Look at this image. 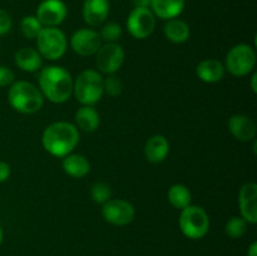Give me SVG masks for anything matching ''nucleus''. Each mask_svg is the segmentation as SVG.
I'll list each match as a JSON object with an SVG mask.
<instances>
[{
    "mask_svg": "<svg viewBox=\"0 0 257 256\" xmlns=\"http://www.w3.org/2000/svg\"><path fill=\"white\" fill-rule=\"evenodd\" d=\"M39 89L44 98L52 103L67 102L73 94L72 74L59 65H48L40 69L38 75Z\"/></svg>",
    "mask_w": 257,
    "mask_h": 256,
    "instance_id": "f257e3e1",
    "label": "nucleus"
},
{
    "mask_svg": "<svg viewBox=\"0 0 257 256\" xmlns=\"http://www.w3.org/2000/svg\"><path fill=\"white\" fill-rule=\"evenodd\" d=\"M44 150L54 157H65L79 143V130L69 122H54L48 125L42 136Z\"/></svg>",
    "mask_w": 257,
    "mask_h": 256,
    "instance_id": "f03ea898",
    "label": "nucleus"
},
{
    "mask_svg": "<svg viewBox=\"0 0 257 256\" xmlns=\"http://www.w3.org/2000/svg\"><path fill=\"white\" fill-rule=\"evenodd\" d=\"M8 100L13 109L23 114H33L44 104V95L39 88L27 80L14 82L8 92Z\"/></svg>",
    "mask_w": 257,
    "mask_h": 256,
    "instance_id": "7ed1b4c3",
    "label": "nucleus"
},
{
    "mask_svg": "<svg viewBox=\"0 0 257 256\" xmlns=\"http://www.w3.org/2000/svg\"><path fill=\"white\" fill-rule=\"evenodd\" d=\"M104 78L94 69H85L73 83V94L83 105H93L102 99L104 94Z\"/></svg>",
    "mask_w": 257,
    "mask_h": 256,
    "instance_id": "20e7f679",
    "label": "nucleus"
},
{
    "mask_svg": "<svg viewBox=\"0 0 257 256\" xmlns=\"http://www.w3.org/2000/svg\"><path fill=\"white\" fill-rule=\"evenodd\" d=\"M35 39L37 50L47 60L60 59L67 52V37L57 27H44Z\"/></svg>",
    "mask_w": 257,
    "mask_h": 256,
    "instance_id": "39448f33",
    "label": "nucleus"
},
{
    "mask_svg": "<svg viewBox=\"0 0 257 256\" xmlns=\"http://www.w3.org/2000/svg\"><path fill=\"white\" fill-rule=\"evenodd\" d=\"M180 228L186 237L200 240L207 235L210 230V217L201 206L190 205L181 210Z\"/></svg>",
    "mask_w": 257,
    "mask_h": 256,
    "instance_id": "423d86ee",
    "label": "nucleus"
},
{
    "mask_svg": "<svg viewBox=\"0 0 257 256\" xmlns=\"http://www.w3.org/2000/svg\"><path fill=\"white\" fill-rule=\"evenodd\" d=\"M256 65V52L251 45L237 44L226 55L225 69L233 77H245Z\"/></svg>",
    "mask_w": 257,
    "mask_h": 256,
    "instance_id": "0eeeda50",
    "label": "nucleus"
},
{
    "mask_svg": "<svg viewBox=\"0 0 257 256\" xmlns=\"http://www.w3.org/2000/svg\"><path fill=\"white\" fill-rule=\"evenodd\" d=\"M95 67L100 73L115 74L124 63V50L117 43H105L95 53Z\"/></svg>",
    "mask_w": 257,
    "mask_h": 256,
    "instance_id": "6e6552de",
    "label": "nucleus"
},
{
    "mask_svg": "<svg viewBox=\"0 0 257 256\" xmlns=\"http://www.w3.org/2000/svg\"><path fill=\"white\" fill-rule=\"evenodd\" d=\"M156 28V17L150 8H133L127 18V30L135 39H146Z\"/></svg>",
    "mask_w": 257,
    "mask_h": 256,
    "instance_id": "1a4fd4ad",
    "label": "nucleus"
},
{
    "mask_svg": "<svg viewBox=\"0 0 257 256\" xmlns=\"http://www.w3.org/2000/svg\"><path fill=\"white\" fill-rule=\"evenodd\" d=\"M136 211L132 203L120 198H110L103 203L102 216L108 223L114 226H125L135 220Z\"/></svg>",
    "mask_w": 257,
    "mask_h": 256,
    "instance_id": "9d476101",
    "label": "nucleus"
},
{
    "mask_svg": "<svg viewBox=\"0 0 257 256\" xmlns=\"http://www.w3.org/2000/svg\"><path fill=\"white\" fill-rule=\"evenodd\" d=\"M70 47L73 52L80 57H90L102 47V39L98 32L89 28H83L73 33L70 38Z\"/></svg>",
    "mask_w": 257,
    "mask_h": 256,
    "instance_id": "9b49d317",
    "label": "nucleus"
},
{
    "mask_svg": "<svg viewBox=\"0 0 257 256\" xmlns=\"http://www.w3.org/2000/svg\"><path fill=\"white\" fill-rule=\"evenodd\" d=\"M67 5L63 0H43L37 9L38 20L43 27H58L65 20Z\"/></svg>",
    "mask_w": 257,
    "mask_h": 256,
    "instance_id": "f8f14e48",
    "label": "nucleus"
},
{
    "mask_svg": "<svg viewBox=\"0 0 257 256\" xmlns=\"http://www.w3.org/2000/svg\"><path fill=\"white\" fill-rule=\"evenodd\" d=\"M241 217L247 223L255 225L257 222V185L247 182L241 187L238 193Z\"/></svg>",
    "mask_w": 257,
    "mask_h": 256,
    "instance_id": "ddd939ff",
    "label": "nucleus"
},
{
    "mask_svg": "<svg viewBox=\"0 0 257 256\" xmlns=\"http://www.w3.org/2000/svg\"><path fill=\"white\" fill-rule=\"evenodd\" d=\"M228 131L241 142L253 141L256 137V123L245 114H233L228 119Z\"/></svg>",
    "mask_w": 257,
    "mask_h": 256,
    "instance_id": "4468645a",
    "label": "nucleus"
},
{
    "mask_svg": "<svg viewBox=\"0 0 257 256\" xmlns=\"http://www.w3.org/2000/svg\"><path fill=\"white\" fill-rule=\"evenodd\" d=\"M109 14V0H84L83 19L89 27L102 25Z\"/></svg>",
    "mask_w": 257,
    "mask_h": 256,
    "instance_id": "2eb2a0df",
    "label": "nucleus"
},
{
    "mask_svg": "<svg viewBox=\"0 0 257 256\" xmlns=\"http://www.w3.org/2000/svg\"><path fill=\"white\" fill-rule=\"evenodd\" d=\"M186 0H151L150 9L160 19L170 20L178 18L185 10Z\"/></svg>",
    "mask_w": 257,
    "mask_h": 256,
    "instance_id": "dca6fc26",
    "label": "nucleus"
},
{
    "mask_svg": "<svg viewBox=\"0 0 257 256\" xmlns=\"http://www.w3.org/2000/svg\"><path fill=\"white\" fill-rule=\"evenodd\" d=\"M170 153V143L162 135H155L147 141L145 146V156L148 162L161 163Z\"/></svg>",
    "mask_w": 257,
    "mask_h": 256,
    "instance_id": "f3484780",
    "label": "nucleus"
},
{
    "mask_svg": "<svg viewBox=\"0 0 257 256\" xmlns=\"http://www.w3.org/2000/svg\"><path fill=\"white\" fill-rule=\"evenodd\" d=\"M15 64L23 72L34 73L42 69L43 58L37 49L30 47L20 48L14 55Z\"/></svg>",
    "mask_w": 257,
    "mask_h": 256,
    "instance_id": "a211bd4d",
    "label": "nucleus"
},
{
    "mask_svg": "<svg viewBox=\"0 0 257 256\" xmlns=\"http://www.w3.org/2000/svg\"><path fill=\"white\" fill-rule=\"evenodd\" d=\"M197 77L205 83H217L225 77V65L217 59H205L196 68Z\"/></svg>",
    "mask_w": 257,
    "mask_h": 256,
    "instance_id": "6ab92c4d",
    "label": "nucleus"
},
{
    "mask_svg": "<svg viewBox=\"0 0 257 256\" xmlns=\"http://www.w3.org/2000/svg\"><path fill=\"white\" fill-rule=\"evenodd\" d=\"M100 117L93 105H82L75 112V127L85 133H92L99 127Z\"/></svg>",
    "mask_w": 257,
    "mask_h": 256,
    "instance_id": "aec40b11",
    "label": "nucleus"
},
{
    "mask_svg": "<svg viewBox=\"0 0 257 256\" xmlns=\"http://www.w3.org/2000/svg\"><path fill=\"white\" fill-rule=\"evenodd\" d=\"M63 170L67 175L74 178H83L90 171V163L82 155H68L63 157Z\"/></svg>",
    "mask_w": 257,
    "mask_h": 256,
    "instance_id": "412c9836",
    "label": "nucleus"
},
{
    "mask_svg": "<svg viewBox=\"0 0 257 256\" xmlns=\"http://www.w3.org/2000/svg\"><path fill=\"white\" fill-rule=\"evenodd\" d=\"M163 33H165L166 38L175 44H182V43L187 42L191 35V30L187 23L178 18L167 20L163 27Z\"/></svg>",
    "mask_w": 257,
    "mask_h": 256,
    "instance_id": "4be33fe9",
    "label": "nucleus"
},
{
    "mask_svg": "<svg viewBox=\"0 0 257 256\" xmlns=\"http://www.w3.org/2000/svg\"><path fill=\"white\" fill-rule=\"evenodd\" d=\"M168 201L171 205L178 210H183L187 206L191 205V200H192V195H191L190 188L182 183H176V185L171 186L167 193Z\"/></svg>",
    "mask_w": 257,
    "mask_h": 256,
    "instance_id": "5701e85b",
    "label": "nucleus"
},
{
    "mask_svg": "<svg viewBox=\"0 0 257 256\" xmlns=\"http://www.w3.org/2000/svg\"><path fill=\"white\" fill-rule=\"evenodd\" d=\"M247 230V222L241 216H232L226 222L225 232L231 238H240L245 235Z\"/></svg>",
    "mask_w": 257,
    "mask_h": 256,
    "instance_id": "b1692460",
    "label": "nucleus"
},
{
    "mask_svg": "<svg viewBox=\"0 0 257 256\" xmlns=\"http://www.w3.org/2000/svg\"><path fill=\"white\" fill-rule=\"evenodd\" d=\"M43 28L44 27L40 24V22L38 20V18L35 17V15H28V17H24L22 19V22H20V30H22V34L24 35V37L29 38V39H35Z\"/></svg>",
    "mask_w": 257,
    "mask_h": 256,
    "instance_id": "393cba45",
    "label": "nucleus"
},
{
    "mask_svg": "<svg viewBox=\"0 0 257 256\" xmlns=\"http://www.w3.org/2000/svg\"><path fill=\"white\" fill-rule=\"evenodd\" d=\"M123 34L122 27L117 23H107L100 29L99 35L102 42L105 43H117Z\"/></svg>",
    "mask_w": 257,
    "mask_h": 256,
    "instance_id": "a878e982",
    "label": "nucleus"
},
{
    "mask_svg": "<svg viewBox=\"0 0 257 256\" xmlns=\"http://www.w3.org/2000/svg\"><path fill=\"white\" fill-rule=\"evenodd\" d=\"M90 196L92 200L97 203H105L112 197V190L109 186L104 182H97L92 186L90 190Z\"/></svg>",
    "mask_w": 257,
    "mask_h": 256,
    "instance_id": "bb28decb",
    "label": "nucleus"
},
{
    "mask_svg": "<svg viewBox=\"0 0 257 256\" xmlns=\"http://www.w3.org/2000/svg\"><path fill=\"white\" fill-rule=\"evenodd\" d=\"M103 87H104V93H107L109 97H119L123 90V82L115 74H110L103 79Z\"/></svg>",
    "mask_w": 257,
    "mask_h": 256,
    "instance_id": "cd10ccee",
    "label": "nucleus"
},
{
    "mask_svg": "<svg viewBox=\"0 0 257 256\" xmlns=\"http://www.w3.org/2000/svg\"><path fill=\"white\" fill-rule=\"evenodd\" d=\"M14 72L5 65H0V88L10 87L14 83Z\"/></svg>",
    "mask_w": 257,
    "mask_h": 256,
    "instance_id": "c85d7f7f",
    "label": "nucleus"
},
{
    "mask_svg": "<svg viewBox=\"0 0 257 256\" xmlns=\"http://www.w3.org/2000/svg\"><path fill=\"white\" fill-rule=\"evenodd\" d=\"M13 20L9 13L4 9H0V35H4L12 29Z\"/></svg>",
    "mask_w": 257,
    "mask_h": 256,
    "instance_id": "c756f323",
    "label": "nucleus"
},
{
    "mask_svg": "<svg viewBox=\"0 0 257 256\" xmlns=\"http://www.w3.org/2000/svg\"><path fill=\"white\" fill-rule=\"evenodd\" d=\"M10 173H12V168L9 163L0 161V183L5 182L10 177Z\"/></svg>",
    "mask_w": 257,
    "mask_h": 256,
    "instance_id": "7c9ffc66",
    "label": "nucleus"
},
{
    "mask_svg": "<svg viewBox=\"0 0 257 256\" xmlns=\"http://www.w3.org/2000/svg\"><path fill=\"white\" fill-rule=\"evenodd\" d=\"M135 8H150L151 0H132Z\"/></svg>",
    "mask_w": 257,
    "mask_h": 256,
    "instance_id": "2f4dec72",
    "label": "nucleus"
},
{
    "mask_svg": "<svg viewBox=\"0 0 257 256\" xmlns=\"http://www.w3.org/2000/svg\"><path fill=\"white\" fill-rule=\"evenodd\" d=\"M247 256H257V242L253 241L247 250Z\"/></svg>",
    "mask_w": 257,
    "mask_h": 256,
    "instance_id": "473e14b6",
    "label": "nucleus"
},
{
    "mask_svg": "<svg viewBox=\"0 0 257 256\" xmlns=\"http://www.w3.org/2000/svg\"><path fill=\"white\" fill-rule=\"evenodd\" d=\"M256 80H257V73H253V75L251 77V89H252L253 93H257Z\"/></svg>",
    "mask_w": 257,
    "mask_h": 256,
    "instance_id": "72a5a7b5",
    "label": "nucleus"
},
{
    "mask_svg": "<svg viewBox=\"0 0 257 256\" xmlns=\"http://www.w3.org/2000/svg\"><path fill=\"white\" fill-rule=\"evenodd\" d=\"M2 242H3V228L2 226H0V245H2Z\"/></svg>",
    "mask_w": 257,
    "mask_h": 256,
    "instance_id": "f704fd0d",
    "label": "nucleus"
}]
</instances>
